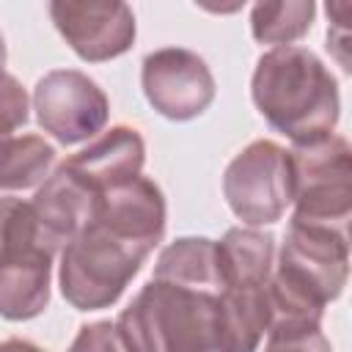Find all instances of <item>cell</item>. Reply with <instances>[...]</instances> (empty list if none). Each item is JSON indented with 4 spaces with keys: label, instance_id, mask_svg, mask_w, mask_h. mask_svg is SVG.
<instances>
[{
    "label": "cell",
    "instance_id": "obj_18",
    "mask_svg": "<svg viewBox=\"0 0 352 352\" xmlns=\"http://www.w3.org/2000/svg\"><path fill=\"white\" fill-rule=\"evenodd\" d=\"M264 352H333L316 322H275L267 327Z\"/></svg>",
    "mask_w": 352,
    "mask_h": 352
},
{
    "label": "cell",
    "instance_id": "obj_2",
    "mask_svg": "<svg viewBox=\"0 0 352 352\" xmlns=\"http://www.w3.org/2000/svg\"><path fill=\"white\" fill-rule=\"evenodd\" d=\"M349 275V231L289 220L278 264L267 283L270 324L316 322L338 300Z\"/></svg>",
    "mask_w": 352,
    "mask_h": 352
},
{
    "label": "cell",
    "instance_id": "obj_15",
    "mask_svg": "<svg viewBox=\"0 0 352 352\" xmlns=\"http://www.w3.org/2000/svg\"><path fill=\"white\" fill-rule=\"evenodd\" d=\"M154 278L195 286V289H212L220 292V267H217V245L209 236H179L176 242L165 245Z\"/></svg>",
    "mask_w": 352,
    "mask_h": 352
},
{
    "label": "cell",
    "instance_id": "obj_6",
    "mask_svg": "<svg viewBox=\"0 0 352 352\" xmlns=\"http://www.w3.org/2000/svg\"><path fill=\"white\" fill-rule=\"evenodd\" d=\"M55 250L44 242L33 206H19L0 220V316L28 322L50 305Z\"/></svg>",
    "mask_w": 352,
    "mask_h": 352
},
{
    "label": "cell",
    "instance_id": "obj_9",
    "mask_svg": "<svg viewBox=\"0 0 352 352\" xmlns=\"http://www.w3.org/2000/svg\"><path fill=\"white\" fill-rule=\"evenodd\" d=\"M140 85L146 102L170 121H190L209 110L217 94L209 63L184 47H162L143 58Z\"/></svg>",
    "mask_w": 352,
    "mask_h": 352
},
{
    "label": "cell",
    "instance_id": "obj_3",
    "mask_svg": "<svg viewBox=\"0 0 352 352\" xmlns=\"http://www.w3.org/2000/svg\"><path fill=\"white\" fill-rule=\"evenodd\" d=\"M129 352H231L220 292L151 278L116 319Z\"/></svg>",
    "mask_w": 352,
    "mask_h": 352
},
{
    "label": "cell",
    "instance_id": "obj_7",
    "mask_svg": "<svg viewBox=\"0 0 352 352\" xmlns=\"http://www.w3.org/2000/svg\"><path fill=\"white\" fill-rule=\"evenodd\" d=\"M223 195L248 228L278 223L292 206L289 148L264 138L248 143L223 173Z\"/></svg>",
    "mask_w": 352,
    "mask_h": 352
},
{
    "label": "cell",
    "instance_id": "obj_11",
    "mask_svg": "<svg viewBox=\"0 0 352 352\" xmlns=\"http://www.w3.org/2000/svg\"><path fill=\"white\" fill-rule=\"evenodd\" d=\"M165 220H168V209L160 184L140 173L102 192L94 201V212L88 223L104 228L107 234L151 256L165 236Z\"/></svg>",
    "mask_w": 352,
    "mask_h": 352
},
{
    "label": "cell",
    "instance_id": "obj_1",
    "mask_svg": "<svg viewBox=\"0 0 352 352\" xmlns=\"http://www.w3.org/2000/svg\"><path fill=\"white\" fill-rule=\"evenodd\" d=\"M250 96L264 121L292 146L330 138L341 118V94L333 72L308 47H272L253 69Z\"/></svg>",
    "mask_w": 352,
    "mask_h": 352
},
{
    "label": "cell",
    "instance_id": "obj_10",
    "mask_svg": "<svg viewBox=\"0 0 352 352\" xmlns=\"http://www.w3.org/2000/svg\"><path fill=\"white\" fill-rule=\"evenodd\" d=\"M50 19L85 63H104L129 52L138 36L132 8L118 0H52Z\"/></svg>",
    "mask_w": 352,
    "mask_h": 352
},
{
    "label": "cell",
    "instance_id": "obj_12",
    "mask_svg": "<svg viewBox=\"0 0 352 352\" xmlns=\"http://www.w3.org/2000/svg\"><path fill=\"white\" fill-rule=\"evenodd\" d=\"M146 162V143L135 126L116 124L107 132H102L91 146L72 154L60 165L94 195L113 190L116 184H124L135 176H140Z\"/></svg>",
    "mask_w": 352,
    "mask_h": 352
},
{
    "label": "cell",
    "instance_id": "obj_16",
    "mask_svg": "<svg viewBox=\"0 0 352 352\" xmlns=\"http://www.w3.org/2000/svg\"><path fill=\"white\" fill-rule=\"evenodd\" d=\"M55 165V146L41 135H11L0 140V190L44 184Z\"/></svg>",
    "mask_w": 352,
    "mask_h": 352
},
{
    "label": "cell",
    "instance_id": "obj_14",
    "mask_svg": "<svg viewBox=\"0 0 352 352\" xmlns=\"http://www.w3.org/2000/svg\"><path fill=\"white\" fill-rule=\"evenodd\" d=\"M220 283L226 286H267L275 267V236L258 228L236 226L214 239Z\"/></svg>",
    "mask_w": 352,
    "mask_h": 352
},
{
    "label": "cell",
    "instance_id": "obj_21",
    "mask_svg": "<svg viewBox=\"0 0 352 352\" xmlns=\"http://www.w3.org/2000/svg\"><path fill=\"white\" fill-rule=\"evenodd\" d=\"M0 352H47V349H41L28 338H6L0 341Z\"/></svg>",
    "mask_w": 352,
    "mask_h": 352
},
{
    "label": "cell",
    "instance_id": "obj_20",
    "mask_svg": "<svg viewBox=\"0 0 352 352\" xmlns=\"http://www.w3.org/2000/svg\"><path fill=\"white\" fill-rule=\"evenodd\" d=\"M69 352H129L124 338L116 330V322L99 319L91 324H82L69 346Z\"/></svg>",
    "mask_w": 352,
    "mask_h": 352
},
{
    "label": "cell",
    "instance_id": "obj_8",
    "mask_svg": "<svg viewBox=\"0 0 352 352\" xmlns=\"http://www.w3.org/2000/svg\"><path fill=\"white\" fill-rule=\"evenodd\" d=\"M30 104L38 126L63 146L96 138L110 118V99L80 69H52L38 77Z\"/></svg>",
    "mask_w": 352,
    "mask_h": 352
},
{
    "label": "cell",
    "instance_id": "obj_17",
    "mask_svg": "<svg viewBox=\"0 0 352 352\" xmlns=\"http://www.w3.org/2000/svg\"><path fill=\"white\" fill-rule=\"evenodd\" d=\"M316 16L311 0H270L250 8V33L258 44L289 47L302 38Z\"/></svg>",
    "mask_w": 352,
    "mask_h": 352
},
{
    "label": "cell",
    "instance_id": "obj_5",
    "mask_svg": "<svg viewBox=\"0 0 352 352\" xmlns=\"http://www.w3.org/2000/svg\"><path fill=\"white\" fill-rule=\"evenodd\" d=\"M352 151L346 138L330 135L292 146V220L349 231L352 217Z\"/></svg>",
    "mask_w": 352,
    "mask_h": 352
},
{
    "label": "cell",
    "instance_id": "obj_22",
    "mask_svg": "<svg viewBox=\"0 0 352 352\" xmlns=\"http://www.w3.org/2000/svg\"><path fill=\"white\" fill-rule=\"evenodd\" d=\"M0 69H6V41L0 36Z\"/></svg>",
    "mask_w": 352,
    "mask_h": 352
},
{
    "label": "cell",
    "instance_id": "obj_13",
    "mask_svg": "<svg viewBox=\"0 0 352 352\" xmlns=\"http://www.w3.org/2000/svg\"><path fill=\"white\" fill-rule=\"evenodd\" d=\"M94 195L63 168L58 165L44 184L36 187V195L30 201L33 214L38 220L44 242L60 253L91 220L94 212Z\"/></svg>",
    "mask_w": 352,
    "mask_h": 352
},
{
    "label": "cell",
    "instance_id": "obj_19",
    "mask_svg": "<svg viewBox=\"0 0 352 352\" xmlns=\"http://www.w3.org/2000/svg\"><path fill=\"white\" fill-rule=\"evenodd\" d=\"M28 118H30V99L25 85L14 74L0 69V140L22 129Z\"/></svg>",
    "mask_w": 352,
    "mask_h": 352
},
{
    "label": "cell",
    "instance_id": "obj_4",
    "mask_svg": "<svg viewBox=\"0 0 352 352\" xmlns=\"http://www.w3.org/2000/svg\"><path fill=\"white\" fill-rule=\"evenodd\" d=\"M146 250L88 223L63 250L58 286L63 300L77 311H102L118 302L129 280L140 272Z\"/></svg>",
    "mask_w": 352,
    "mask_h": 352
}]
</instances>
